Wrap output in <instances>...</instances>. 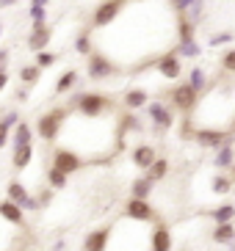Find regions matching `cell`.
Segmentation results:
<instances>
[{
    "label": "cell",
    "instance_id": "1",
    "mask_svg": "<svg viewBox=\"0 0 235 251\" xmlns=\"http://www.w3.org/2000/svg\"><path fill=\"white\" fill-rule=\"evenodd\" d=\"M69 111L78 113V116H86V119H103L117 111V102L108 94H100V91H81V94L72 97Z\"/></svg>",
    "mask_w": 235,
    "mask_h": 251
},
{
    "label": "cell",
    "instance_id": "2",
    "mask_svg": "<svg viewBox=\"0 0 235 251\" xmlns=\"http://www.w3.org/2000/svg\"><path fill=\"white\" fill-rule=\"evenodd\" d=\"M66 119H69V108H64V105H59V108H50L47 113H42V116H39V122H36V135L44 141V144H56Z\"/></svg>",
    "mask_w": 235,
    "mask_h": 251
},
{
    "label": "cell",
    "instance_id": "3",
    "mask_svg": "<svg viewBox=\"0 0 235 251\" xmlns=\"http://www.w3.org/2000/svg\"><path fill=\"white\" fill-rule=\"evenodd\" d=\"M86 75H88V80L105 83V80H111V77L122 75V69H119L103 50H94V52L86 58Z\"/></svg>",
    "mask_w": 235,
    "mask_h": 251
},
{
    "label": "cell",
    "instance_id": "4",
    "mask_svg": "<svg viewBox=\"0 0 235 251\" xmlns=\"http://www.w3.org/2000/svg\"><path fill=\"white\" fill-rule=\"evenodd\" d=\"M199 102V94L188 86V83H175L169 89V108L177 113H185V116H191L194 108Z\"/></svg>",
    "mask_w": 235,
    "mask_h": 251
},
{
    "label": "cell",
    "instance_id": "5",
    "mask_svg": "<svg viewBox=\"0 0 235 251\" xmlns=\"http://www.w3.org/2000/svg\"><path fill=\"white\" fill-rule=\"evenodd\" d=\"M127 0H103L91 14V28H111L119 20V14L125 11Z\"/></svg>",
    "mask_w": 235,
    "mask_h": 251
},
{
    "label": "cell",
    "instance_id": "6",
    "mask_svg": "<svg viewBox=\"0 0 235 251\" xmlns=\"http://www.w3.org/2000/svg\"><path fill=\"white\" fill-rule=\"evenodd\" d=\"M50 166L53 169H59L61 174H78V171L86 166V163L81 160V157L75 155V152H69V149H64V147H56L53 149V157H50Z\"/></svg>",
    "mask_w": 235,
    "mask_h": 251
},
{
    "label": "cell",
    "instance_id": "7",
    "mask_svg": "<svg viewBox=\"0 0 235 251\" xmlns=\"http://www.w3.org/2000/svg\"><path fill=\"white\" fill-rule=\"evenodd\" d=\"M125 221L133 224H152L158 221V213L149 201H141V199H127L125 201Z\"/></svg>",
    "mask_w": 235,
    "mask_h": 251
},
{
    "label": "cell",
    "instance_id": "8",
    "mask_svg": "<svg viewBox=\"0 0 235 251\" xmlns=\"http://www.w3.org/2000/svg\"><path fill=\"white\" fill-rule=\"evenodd\" d=\"M147 116L152 119L155 130H169L175 125V111L169 108V102L163 100H149L147 102Z\"/></svg>",
    "mask_w": 235,
    "mask_h": 251
},
{
    "label": "cell",
    "instance_id": "9",
    "mask_svg": "<svg viewBox=\"0 0 235 251\" xmlns=\"http://www.w3.org/2000/svg\"><path fill=\"white\" fill-rule=\"evenodd\" d=\"M191 138L205 149H219L221 144H227L233 138V133H227V130H210V127H194Z\"/></svg>",
    "mask_w": 235,
    "mask_h": 251
},
{
    "label": "cell",
    "instance_id": "10",
    "mask_svg": "<svg viewBox=\"0 0 235 251\" xmlns=\"http://www.w3.org/2000/svg\"><path fill=\"white\" fill-rule=\"evenodd\" d=\"M152 67L158 69V75L166 77V80H180V75H183V61L175 55V50H166L163 55H158Z\"/></svg>",
    "mask_w": 235,
    "mask_h": 251
},
{
    "label": "cell",
    "instance_id": "11",
    "mask_svg": "<svg viewBox=\"0 0 235 251\" xmlns=\"http://www.w3.org/2000/svg\"><path fill=\"white\" fill-rule=\"evenodd\" d=\"M6 199L14 201L17 207H22V210H39L36 196H30L28 188H25L22 182H17V179H11V182L6 185Z\"/></svg>",
    "mask_w": 235,
    "mask_h": 251
},
{
    "label": "cell",
    "instance_id": "12",
    "mask_svg": "<svg viewBox=\"0 0 235 251\" xmlns=\"http://www.w3.org/2000/svg\"><path fill=\"white\" fill-rule=\"evenodd\" d=\"M108 243H111V226L91 229L83 240V251H108Z\"/></svg>",
    "mask_w": 235,
    "mask_h": 251
},
{
    "label": "cell",
    "instance_id": "13",
    "mask_svg": "<svg viewBox=\"0 0 235 251\" xmlns=\"http://www.w3.org/2000/svg\"><path fill=\"white\" fill-rule=\"evenodd\" d=\"M149 251H172V232L166 224H155L149 232Z\"/></svg>",
    "mask_w": 235,
    "mask_h": 251
},
{
    "label": "cell",
    "instance_id": "14",
    "mask_svg": "<svg viewBox=\"0 0 235 251\" xmlns=\"http://www.w3.org/2000/svg\"><path fill=\"white\" fill-rule=\"evenodd\" d=\"M0 221H6L8 226L20 229V226H25V210L17 207L14 201L3 199V201H0Z\"/></svg>",
    "mask_w": 235,
    "mask_h": 251
},
{
    "label": "cell",
    "instance_id": "15",
    "mask_svg": "<svg viewBox=\"0 0 235 251\" xmlns=\"http://www.w3.org/2000/svg\"><path fill=\"white\" fill-rule=\"evenodd\" d=\"M50 39H53V30L47 28V25H33L30 33H28V47L33 52H42V50H47Z\"/></svg>",
    "mask_w": 235,
    "mask_h": 251
},
{
    "label": "cell",
    "instance_id": "16",
    "mask_svg": "<svg viewBox=\"0 0 235 251\" xmlns=\"http://www.w3.org/2000/svg\"><path fill=\"white\" fill-rule=\"evenodd\" d=\"M149 102V91L147 89H127L125 94H122V111H139V108H144V105Z\"/></svg>",
    "mask_w": 235,
    "mask_h": 251
},
{
    "label": "cell",
    "instance_id": "17",
    "mask_svg": "<svg viewBox=\"0 0 235 251\" xmlns=\"http://www.w3.org/2000/svg\"><path fill=\"white\" fill-rule=\"evenodd\" d=\"M155 147L152 144H139V147H133V155H130V160H133V166L136 169H144L147 171L149 166L155 163Z\"/></svg>",
    "mask_w": 235,
    "mask_h": 251
},
{
    "label": "cell",
    "instance_id": "18",
    "mask_svg": "<svg viewBox=\"0 0 235 251\" xmlns=\"http://www.w3.org/2000/svg\"><path fill=\"white\" fill-rule=\"evenodd\" d=\"M8 138H11V149H17V147H30V144H33V127H30L28 122H22V119H20Z\"/></svg>",
    "mask_w": 235,
    "mask_h": 251
},
{
    "label": "cell",
    "instance_id": "19",
    "mask_svg": "<svg viewBox=\"0 0 235 251\" xmlns=\"http://www.w3.org/2000/svg\"><path fill=\"white\" fill-rule=\"evenodd\" d=\"M17 122H20V111H3V116H0V149L8 144V135H11V130L17 127Z\"/></svg>",
    "mask_w": 235,
    "mask_h": 251
},
{
    "label": "cell",
    "instance_id": "20",
    "mask_svg": "<svg viewBox=\"0 0 235 251\" xmlns=\"http://www.w3.org/2000/svg\"><path fill=\"white\" fill-rule=\"evenodd\" d=\"M233 163H235V144H233V138H230L227 144H221V147L216 149L213 166L216 169H233Z\"/></svg>",
    "mask_w": 235,
    "mask_h": 251
},
{
    "label": "cell",
    "instance_id": "21",
    "mask_svg": "<svg viewBox=\"0 0 235 251\" xmlns=\"http://www.w3.org/2000/svg\"><path fill=\"white\" fill-rule=\"evenodd\" d=\"M155 193V185L149 182L147 177H139L130 182V199H141V201H149V196Z\"/></svg>",
    "mask_w": 235,
    "mask_h": 251
},
{
    "label": "cell",
    "instance_id": "22",
    "mask_svg": "<svg viewBox=\"0 0 235 251\" xmlns=\"http://www.w3.org/2000/svg\"><path fill=\"white\" fill-rule=\"evenodd\" d=\"M30 160H33V144H30V147H17V149H11V166H14L17 171L28 169Z\"/></svg>",
    "mask_w": 235,
    "mask_h": 251
},
{
    "label": "cell",
    "instance_id": "23",
    "mask_svg": "<svg viewBox=\"0 0 235 251\" xmlns=\"http://www.w3.org/2000/svg\"><path fill=\"white\" fill-rule=\"evenodd\" d=\"M166 174H169V160H166V157H155V163L144 171V177H147L152 185L161 182V179H166Z\"/></svg>",
    "mask_w": 235,
    "mask_h": 251
},
{
    "label": "cell",
    "instance_id": "24",
    "mask_svg": "<svg viewBox=\"0 0 235 251\" xmlns=\"http://www.w3.org/2000/svg\"><path fill=\"white\" fill-rule=\"evenodd\" d=\"M188 86H191L194 91H197L199 97L207 91V86H210V80H207V72L202 67H194L191 72H188Z\"/></svg>",
    "mask_w": 235,
    "mask_h": 251
},
{
    "label": "cell",
    "instance_id": "25",
    "mask_svg": "<svg viewBox=\"0 0 235 251\" xmlns=\"http://www.w3.org/2000/svg\"><path fill=\"white\" fill-rule=\"evenodd\" d=\"M210 240H213L216 246H230L235 240V224H216Z\"/></svg>",
    "mask_w": 235,
    "mask_h": 251
},
{
    "label": "cell",
    "instance_id": "26",
    "mask_svg": "<svg viewBox=\"0 0 235 251\" xmlns=\"http://www.w3.org/2000/svg\"><path fill=\"white\" fill-rule=\"evenodd\" d=\"M177 45H185V42H194V36H197V25L188 23V20H183V17H177Z\"/></svg>",
    "mask_w": 235,
    "mask_h": 251
},
{
    "label": "cell",
    "instance_id": "27",
    "mask_svg": "<svg viewBox=\"0 0 235 251\" xmlns=\"http://www.w3.org/2000/svg\"><path fill=\"white\" fill-rule=\"evenodd\" d=\"M75 52L83 55V58H88L94 52V36H91V30H81L78 33V39H75Z\"/></svg>",
    "mask_w": 235,
    "mask_h": 251
},
{
    "label": "cell",
    "instance_id": "28",
    "mask_svg": "<svg viewBox=\"0 0 235 251\" xmlns=\"http://www.w3.org/2000/svg\"><path fill=\"white\" fill-rule=\"evenodd\" d=\"M44 177H47V188H50V191H64L66 185H69V177H66V174H61L59 169H53V166H47Z\"/></svg>",
    "mask_w": 235,
    "mask_h": 251
},
{
    "label": "cell",
    "instance_id": "29",
    "mask_svg": "<svg viewBox=\"0 0 235 251\" xmlns=\"http://www.w3.org/2000/svg\"><path fill=\"white\" fill-rule=\"evenodd\" d=\"M75 86H78V69H66V72L59 77V83H56V89L53 91L61 97V94H66V91H72Z\"/></svg>",
    "mask_w": 235,
    "mask_h": 251
},
{
    "label": "cell",
    "instance_id": "30",
    "mask_svg": "<svg viewBox=\"0 0 235 251\" xmlns=\"http://www.w3.org/2000/svg\"><path fill=\"white\" fill-rule=\"evenodd\" d=\"M207 215L213 218V224H233L235 221V204H219Z\"/></svg>",
    "mask_w": 235,
    "mask_h": 251
},
{
    "label": "cell",
    "instance_id": "31",
    "mask_svg": "<svg viewBox=\"0 0 235 251\" xmlns=\"http://www.w3.org/2000/svg\"><path fill=\"white\" fill-rule=\"evenodd\" d=\"M172 50H175L177 58H199L202 55V45H199L197 39L194 42H185V45H175Z\"/></svg>",
    "mask_w": 235,
    "mask_h": 251
},
{
    "label": "cell",
    "instance_id": "32",
    "mask_svg": "<svg viewBox=\"0 0 235 251\" xmlns=\"http://www.w3.org/2000/svg\"><path fill=\"white\" fill-rule=\"evenodd\" d=\"M210 193H216V196L233 193V179H230L227 174H216V177L210 179Z\"/></svg>",
    "mask_w": 235,
    "mask_h": 251
},
{
    "label": "cell",
    "instance_id": "33",
    "mask_svg": "<svg viewBox=\"0 0 235 251\" xmlns=\"http://www.w3.org/2000/svg\"><path fill=\"white\" fill-rule=\"evenodd\" d=\"M20 80L25 89H30V86H36L39 80H42V69L36 67V64H30V67H22L20 69Z\"/></svg>",
    "mask_w": 235,
    "mask_h": 251
},
{
    "label": "cell",
    "instance_id": "34",
    "mask_svg": "<svg viewBox=\"0 0 235 251\" xmlns=\"http://www.w3.org/2000/svg\"><path fill=\"white\" fill-rule=\"evenodd\" d=\"M202 11H205V3H202V0H194L191 6L185 8L183 14H177V17H183V20H188V23L199 25L202 23Z\"/></svg>",
    "mask_w": 235,
    "mask_h": 251
},
{
    "label": "cell",
    "instance_id": "35",
    "mask_svg": "<svg viewBox=\"0 0 235 251\" xmlns=\"http://www.w3.org/2000/svg\"><path fill=\"white\" fill-rule=\"evenodd\" d=\"M59 61V52H50V50H42V52H36V67L39 69H47V67H53Z\"/></svg>",
    "mask_w": 235,
    "mask_h": 251
},
{
    "label": "cell",
    "instance_id": "36",
    "mask_svg": "<svg viewBox=\"0 0 235 251\" xmlns=\"http://www.w3.org/2000/svg\"><path fill=\"white\" fill-rule=\"evenodd\" d=\"M219 67H221V72L235 75V50H227L224 55H221V58H219Z\"/></svg>",
    "mask_w": 235,
    "mask_h": 251
},
{
    "label": "cell",
    "instance_id": "37",
    "mask_svg": "<svg viewBox=\"0 0 235 251\" xmlns=\"http://www.w3.org/2000/svg\"><path fill=\"white\" fill-rule=\"evenodd\" d=\"M28 17L33 25H47L44 20H47V8H39V6H30L28 8Z\"/></svg>",
    "mask_w": 235,
    "mask_h": 251
},
{
    "label": "cell",
    "instance_id": "38",
    "mask_svg": "<svg viewBox=\"0 0 235 251\" xmlns=\"http://www.w3.org/2000/svg\"><path fill=\"white\" fill-rule=\"evenodd\" d=\"M233 33H230V30H224V33H216L213 39H210V47H219V45H227V42H233Z\"/></svg>",
    "mask_w": 235,
    "mask_h": 251
},
{
    "label": "cell",
    "instance_id": "39",
    "mask_svg": "<svg viewBox=\"0 0 235 251\" xmlns=\"http://www.w3.org/2000/svg\"><path fill=\"white\" fill-rule=\"evenodd\" d=\"M8 58H11V50L8 47H0V75L8 72Z\"/></svg>",
    "mask_w": 235,
    "mask_h": 251
},
{
    "label": "cell",
    "instance_id": "40",
    "mask_svg": "<svg viewBox=\"0 0 235 251\" xmlns=\"http://www.w3.org/2000/svg\"><path fill=\"white\" fill-rule=\"evenodd\" d=\"M50 199H53V191H50V188H42V191H39V196H36L39 207H44V204H50Z\"/></svg>",
    "mask_w": 235,
    "mask_h": 251
},
{
    "label": "cell",
    "instance_id": "41",
    "mask_svg": "<svg viewBox=\"0 0 235 251\" xmlns=\"http://www.w3.org/2000/svg\"><path fill=\"white\" fill-rule=\"evenodd\" d=\"M8 80H11V77H8V72H3V75H0V94H3V91H6Z\"/></svg>",
    "mask_w": 235,
    "mask_h": 251
},
{
    "label": "cell",
    "instance_id": "42",
    "mask_svg": "<svg viewBox=\"0 0 235 251\" xmlns=\"http://www.w3.org/2000/svg\"><path fill=\"white\" fill-rule=\"evenodd\" d=\"M47 3L50 0H30V6H39V8H47Z\"/></svg>",
    "mask_w": 235,
    "mask_h": 251
},
{
    "label": "cell",
    "instance_id": "43",
    "mask_svg": "<svg viewBox=\"0 0 235 251\" xmlns=\"http://www.w3.org/2000/svg\"><path fill=\"white\" fill-rule=\"evenodd\" d=\"M17 0H0V8H6V6H14Z\"/></svg>",
    "mask_w": 235,
    "mask_h": 251
},
{
    "label": "cell",
    "instance_id": "44",
    "mask_svg": "<svg viewBox=\"0 0 235 251\" xmlns=\"http://www.w3.org/2000/svg\"><path fill=\"white\" fill-rule=\"evenodd\" d=\"M127 3H147V0H127Z\"/></svg>",
    "mask_w": 235,
    "mask_h": 251
},
{
    "label": "cell",
    "instance_id": "45",
    "mask_svg": "<svg viewBox=\"0 0 235 251\" xmlns=\"http://www.w3.org/2000/svg\"><path fill=\"white\" fill-rule=\"evenodd\" d=\"M230 179H233V182H235V163H233V177H230Z\"/></svg>",
    "mask_w": 235,
    "mask_h": 251
},
{
    "label": "cell",
    "instance_id": "46",
    "mask_svg": "<svg viewBox=\"0 0 235 251\" xmlns=\"http://www.w3.org/2000/svg\"><path fill=\"white\" fill-rule=\"evenodd\" d=\"M0 36H3V25H0Z\"/></svg>",
    "mask_w": 235,
    "mask_h": 251
},
{
    "label": "cell",
    "instance_id": "47",
    "mask_svg": "<svg viewBox=\"0 0 235 251\" xmlns=\"http://www.w3.org/2000/svg\"><path fill=\"white\" fill-rule=\"evenodd\" d=\"M0 116H3V108H0Z\"/></svg>",
    "mask_w": 235,
    "mask_h": 251
}]
</instances>
